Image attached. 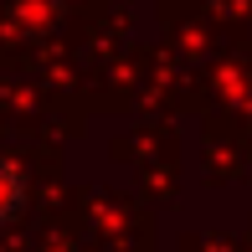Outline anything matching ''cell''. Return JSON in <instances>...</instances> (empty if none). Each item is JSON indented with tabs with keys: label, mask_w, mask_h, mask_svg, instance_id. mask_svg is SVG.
Here are the masks:
<instances>
[{
	"label": "cell",
	"mask_w": 252,
	"mask_h": 252,
	"mask_svg": "<svg viewBox=\"0 0 252 252\" xmlns=\"http://www.w3.org/2000/svg\"><path fill=\"white\" fill-rule=\"evenodd\" d=\"M21 211H26V175H21V165L0 159V226L16 221Z\"/></svg>",
	"instance_id": "1"
}]
</instances>
